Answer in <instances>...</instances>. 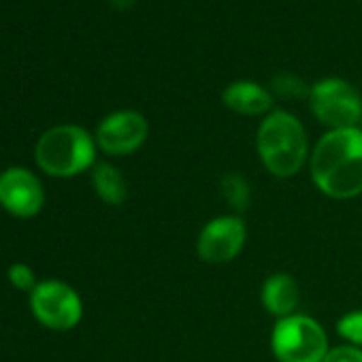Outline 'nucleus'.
Here are the masks:
<instances>
[{
    "label": "nucleus",
    "mask_w": 362,
    "mask_h": 362,
    "mask_svg": "<svg viewBox=\"0 0 362 362\" xmlns=\"http://www.w3.org/2000/svg\"><path fill=\"white\" fill-rule=\"evenodd\" d=\"M111 3H113L115 9H128V7H132L136 3V0H111Z\"/></svg>",
    "instance_id": "nucleus-18"
},
{
    "label": "nucleus",
    "mask_w": 362,
    "mask_h": 362,
    "mask_svg": "<svg viewBox=\"0 0 362 362\" xmlns=\"http://www.w3.org/2000/svg\"><path fill=\"white\" fill-rule=\"evenodd\" d=\"M245 243V226L239 218H218L199 237V256L211 264L230 262Z\"/></svg>",
    "instance_id": "nucleus-9"
},
{
    "label": "nucleus",
    "mask_w": 362,
    "mask_h": 362,
    "mask_svg": "<svg viewBox=\"0 0 362 362\" xmlns=\"http://www.w3.org/2000/svg\"><path fill=\"white\" fill-rule=\"evenodd\" d=\"M337 330L349 343L362 345V311H354V313L343 315L337 324Z\"/></svg>",
    "instance_id": "nucleus-14"
},
{
    "label": "nucleus",
    "mask_w": 362,
    "mask_h": 362,
    "mask_svg": "<svg viewBox=\"0 0 362 362\" xmlns=\"http://www.w3.org/2000/svg\"><path fill=\"white\" fill-rule=\"evenodd\" d=\"M298 300H300L298 284L290 275L277 273V275H271L264 281L262 303H264L269 313L279 315V317L294 315V309L298 307Z\"/></svg>",
    "instance_id": "nucleus-10"
},
{
    "label": "nucleus",
    "mask_w": 362,
    "mask_h": 362,
    "mask_svg": "<svg viewBox=\"0 0 362 362\" xmlns=\"http://www.w3.org/2000/svg\"><path fill=\"white\" fill-rule=\"evenodd\" d=\"M322 362H362V349L356 345H341L328 349Z\"/></svg>",
    "instance_id": "nucleus-16"
},
{
    "label": "nucleus",
    "mask_w": 362,
    "mask_h": 362,
    "mask_svg": "<svg viewBox=\"0 0 362 362\" xmlns=\"http://www.w3.org/2000/svg\"><path fill=\"white\" fill-rule=\"evenodd\" d=\"M222 98L228 109L243 113V115H260V113L269 111L273 105V96L264 88H260L252 81L233 83L230 88H226Z\"/></svg>",
    "instance_id": "nucleus-11"
},
{
    "label": "nucleus",
    "mask_w": 362,
    "mask_h": 362,
    "mask_svg": "<svg viewBox=\"0 0 362 362\" xmlns=\"http://www.w3.org/2000/svg\"><path fill=\"white\" fill-rule=\"evenodd\" d=\"M222 194L228 201V205L239 211L250 207V186H247V181L237 173H230L222 179Z\"/></svg>",
    "instance_id": "nucleus-13"
},
{
    "label": "nucleus",
    "mask_w": 362,
    "mask_h": 362,
    "mask_svg": "<svg viewBox=\"0 0 362 362\" xmlns=\"http://www.w3.org/2000/svg\"><path fill=\"white\" fill-rule=\"evenodd\" d=\"M39 166L54 177H73L94 162V141L79 126H56L37 145Z\"/></svg>",
    "instance_id": "nucleus-3"
},
{
    "label": "nucleus",
    "mask_w": 362,
    "mask_h": 362,
    "mask_svg": "<svg viewBox=\"0 0 362 362\" xmlns=\"http://www.w3.org/2000/svg\"><path fill=\"white\" fill-rule=\"evenodd\" d=\"M258 153L273 175H296L307 160V136L303 124L286 111L271 113L258 130Z\"/></svg>",
    "instance_id": "nucleus-2"
},
{
    "label": "nucleus",
    "mask_w": 362,
    "mask_h": 362,
    "mask_svg": "<svg viewBox=\"0 0 362 362\" xmlns=\"http://www.w3.org/2000/svg\"><path fill=\"white\" fill-rule=\"evenodd\" d=\"M271 343L279 362H322L328 354L324 328L307 315L281 317Z\"/></svg>",
    "instance_id": "nucleus-4"
},
{
    "label": "nucleus",
    "mask_w": 362,
    "mask_h": 362,
    "mask_svg": "<svg viewBox=\"0 0 362 362\" xmlns=\"http://www.w3.org/2000/svg\"><path fill=\"white\" fill-rule=\"evenodd\" d=\"M273 88H275V92L281 98H298V96L309 94L305 83L298 77H294V75H279V77H275L273 79Z\"/></svg>",
    "instance_id": "nucleus-15"
},
{
    "label": "nucleus",
    "mask_w": 362,
    "mask_h": 362,
    "mask_svg": "<svg viewBox=\"0 0 362 362\" xmlns=\"http://www.w3.org/2000/svg\"><path fill=\"white\" fill-rule=\"evenodd\" d=\"M147 139V122L136 111H117L103 119L96 132L100 149L113 156H124L143 145Z\"/></svg>",
    "instance_id": "nucleus-7"
},
{
    "label": "nucleus",
    "mask_w": 362,
    "mask_h": 362,
    "mask_svg": "<svg viewBox=\"0 0 362 362\" xmlns=\"http://www.w3.org/2000/svg\"><path fill=\"white\" fill-rule=\"evenodd\" d=\"M92 181H94V188L98 192V197L109 203V205H119L126 201V181L122 177V173L111 166V164H98L94 168V175H92Z\"/></svg>",
    "instance_id": "nucleus-12"
},
{
    "label": "nucleus",
    "mask_w": 362,
    "mask_h": 362,
    "mask_svg": "<svg viewBox=\"0 0 362 362\" xmlns=\"http://www.w3.org/2000/svg\"><path fill=\"white\" fill-rule=\"evenodd\" d=\"M0 205L18 218H33L43 207L39 179L24 168H9L0 175Z\"/></svg>",
    "instance_id": "nucleus-8"
},
{
    "label": "nucleus",
    "mask_w": 362,
    "mask_h": 362,
    "mask_svg": "<svg viewBox=\"0 0 362 362\" xmlns=\"http://www.w3.org/2000/svg\"><path fill=\"white\" fill-rule=\"evenodd\" d=\"M309 103L315 117L332 128H356L362 117V98L360 94L341 79H324L309 90Z\"/></svg>",
    "instance_id": "nucleus-5"
},
{
    "label": "nucleus",
    "mask_w": 362,
    "mask_h": 362,
    "mask_svg": "<svg viewBox=\"0 0 362 362\" xmlns=\"http://www.w3.org/2000/svg\"><path fill=\"white\" fill-rule=\"evenodd\" d=\"M33 311L52 330H69L81 320V300L62 281H43L33 290Z\"/></svg>",
    "instance_id": "nucleus-6"
},
{
    "label": "nucleus",
    "mask_w": 362,
    "mask_h": 362,
    "mask_svg": "<svg viewBox=\"0 0 362 362\" xmlns=\"http://www.w3.org/2000/svg\"><path fill=\"white\" fill-rule=\"evenodd\" d=\"M9 279L16 288L20 290H35V275H33V269L26 267V264H13L9 269Z\"/></svg>",
    "instance_id": "nucleus-17"
},
{
    "label": "nucleus",
    "mask_w": 362,
    "mask_h": 362,
    "mask_svg": "<svg viewBox=\"0 0 362 362\" xmlns=\"http://www.w3.org/2000/svg\"><path fill=\"white\" fill-rule=\"evenodd\" d=\"M315 186L332 199H354L362 192V130H330L311 156Z\"/></svg>",
    "instance_id": "nucleus-1"
}]
</instances>
